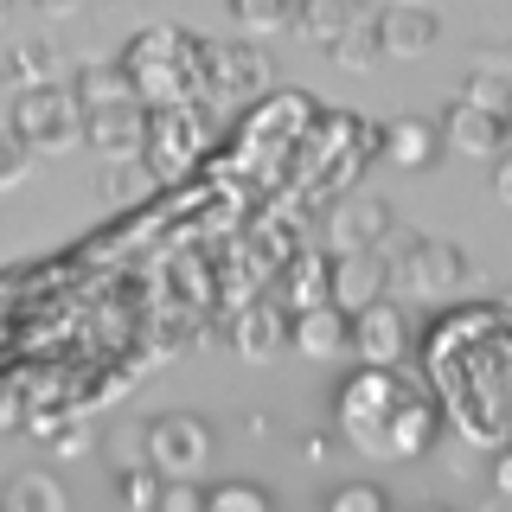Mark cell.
<instances>
[{"label": "cell", "mask_w": 512, "mask_h": 512, "mask_svg": "<svg viewBox=\"0 0 512 512\" xmlns=\"http://www.w3.org/2000/svg\"><path fill=\"white\" fill-rule=\"evenodd\" d=\"M461 103L487 109V116H506V109H512V71L500 58H480L468 71V84H461Z\"/></svg>", "instance_id": "44dd1931"}, {"label": "cell", "mask_w": 512, "mask_h": 512, "mask_svg": "<svg viewBox=\"0 0 512 512\" xmlns=\"http://www.w3.org/2000/svg\"><path fill=\"white\" fill-rule=\"evenodd\" d=\"M301 455H308L314 468H320V461H327V436H308V442H301Z\"/></svg>", "instance_id": "d590c367"}, {"label": "cell", "mask_w": 512, "mask_h": 512, "mask_svg": "<svg viewBox=\"0 0 512 512\" xmlns=\"http://www.w3.org/2000/svg\"><path fill=\"white\" fill-rule=\"evenodd\" d=\"M154 512H205V487L199 480H167L154 493Z\"/></svg>", "instance_id": "f546056e"}, {"label": "cell", "mask_w": 512, "mask_h": 512, "mask_svg": "<svg viewBox=\"0 0 512 512\" xmlns=\"http://www.w3.org/2000/svg\"><path fill=\"white\" fill-rule=\"evenodd\" d=\"M327 301V256H288V276H282V314H301V308H320Z\"/></svg>", "instance_id": "ffe728a7"}, {"label": "cell", "mask_w": 512, "mask_h": 512, "mask_svg": "<svg viewBox=\"0 0 512 512\" xmlns=\"http://www.w3.org/2000/svg\"><path fill=\"white\" fill-rule=\"evenodd\" d=\"M205 512H269V493L256 480H218L205 493Z\"/></svg>", "instance_id": "d4e9b609"}, {"label": "cell", "mask_w": 512, "mask_h": 512, "mask_svg": "<svg viewBox=\"0 0 512 512\" xmlns=\"http://www.w3.org/2000/svg\"><path fill=\"white\" fill-rule=\"evenodd\" d=\"M391 276H397V263L378 250H346V256H327V308H340V314H359V308H372V301L391 295Z\"/></svg>", "instance_id": "30bf717a"}, {"label": "cell", "mask_w": 512, "mask_h": 512, "mask_svg": "<svg viewBox=\"0 0 512 512\" xmlns=\"http://www.w3.org/2000/svg\"><path fill=\"white\" fill-rule=\"evenodd\" d=\"M346 333H352V314L340 308H301L295 320H288V346L301 352V359H314V365H327V359H340L346 352Z\"/></svg>", "instance_id": "e0dca14e"}, {"label": "cell", "mask_w": 512, "mask_h": 512, "mask_svg": "<svg viewBox=\"0 0 512 512\" xmlns=\"http://www.w3.org/2000/svg\"><path fill=\"white\" fill-rule=\"evenodd\" d=\"M26 372H0V429H20L26 423Z\"/></svg>", "instance_id": "f1b7e54d"}, {"label": "cell", "mask_w": 512, "mask_h": 512, "mask_svg": "<svg viewBox=\"0 0 512 512\" xmlns=\"http://www.w3.org/2000/svg\"><path fill=\"white\" fill-rule=\"evenodd\" d=\"M77 103H71V90L58 84H20L13 90V109H7V128L20 135V148L39 160V154H64V148H77Z\"/></svg>", "instance_id": "5b68a950"}, {"label": "cell", "mask_w": 512, "mask_h": 512, "mask_svg": "<svg viewBox=\"0 0 512 512\" xmlns=\"http://www.w3.org/2000/svg\"><path fill=\"white\" fill-rule=\"evenodd\" d=\"M436 135H442L461 160H493V154H506V116H487V109L461 103V96L442 109Z\"/></svg>", "instance_id": "5bb4252c"}, {"label": "cell", "mask_w": 512, "mask_h": 512, "mask_svg": "<svg viewBox=\"0 0 512 512\" xmlns=\"http://www.w3.org/2000/svg\"><path fill=\"white\" fill-rule=\"evenodd\" d=\"M416 512H448V506H416Z\"/></svg>", "instance_id": "74e56055"}, {"label": "cell", "mask_w": 512, "mask_h": 512, "mask_svg": "<svg viewBox=\"0 0 512 512\" xmlns=\"http://www.w3.org/2000/svg\"><path fill=\"white\" fill-rule=\"evenodd\" d=\"M64 90H71L77 116H84V109H96V103H109V96H128V84H122V64H77Z\"/></svg>", "instance_id": "7402d4cb"}, {"label": "cell", "mask_w": 512, "mask_h": 512, "mask_svg": "<svg viewBox=\"0 0 512 512\" xmlns=\"http://www.w3.org/2000/svg\"><path fill=\"white\" fill-rule=\"evenodd\" d=\"M96 192H103L109 205H135L141 192H154V173H148V160H103V180H96Z\"/></svg>", "instance_id": "603a6c76"}, {"label": "cell", "mask_w": 512, "mask_h": 512, "mask_svg": "<svg viewBox=\"0 0 512 512\" xmlns=\"http://www.w3.org/2000/svg\"><path fill=\"white\" fill-rule=\"evenodd\" d=\"M372 45H378V58H429L436 52V39H442V13L436 7H423V0H384V7L372 13Z\"/></svg>", "instance_id": "9c48e42d"}, {"label": "cell", "mask_w": 512, "mask_h": 512, "mask_svg": "<svg viewBox=\"0 0 512 512\" xmlns=\"http://www.w3.org/2000/svg\"><path fill=\"white\" fill-rule=\"evenodd\" d=\"M0 13H7V0H0Z\"/></svg>", "instance_id": "f35d334b"}, {"label": "cell", "mask_w": 512, "mask_h": 512, "mask_svg": "<svg viewBox=\"0 0 512 512\" xmlns=\"http://www.w3.org/2000/svg\"><path fill=\"white\" fill-rule=\"evenodd\" d=\"M26 173H32V154L20 148V135H13V128H0V192L20 186Z\"/></svg>", "instance_id": "4dcf8cb0"}, {"label": "cell", "mask_w": 512, "mask_h": 512, "mask_svg": "<svg viewBox=\"0 0 512 512\" xmlns=\"http://www.w3.org/2000/svg\"><path fill=\"white\" fill-rule=\"evenodd\" d=\"M333 423L372 461H423L436 448V404L404 365H359V378L340 384Z\"/></svg>", "instance_id": "7a4b0ae2"}, {"label": "cell", "mask_w": 512, "mask_h": 512, "mask_svg": "<svg viewBox=\"0 0 512 512\" xmlns=\"http://www.w3.org/2000/svg\"><path fill=\"white\" fill-rule=\"evenodd\" d=\"M327 512H391V500H384V487H372V480H352V487H340L327 500Z\"/></svg>", "instance_id": "83f0119b"}, {"label": "cell", "mask_w": 512, "mask_h": 512, "mask_svg": "<svg viewBox=\"0 0 512 512\" xmlns=\"http://www.w3.org/2000/svg\"><path fill=\"white\" fill-rule=\"evenodd\" d=\"M378 154L391 160V167H404V173H423V167L442 160V135H436L429 116H391L378 128Z\"/></svg>", "instance_id": "9a60e30c"}, {"label": "cell", "mask_w": 512, "mask_h": 512, "mask_svg": "<svg viewBox=\"0 0 512 512\" xmlns=\"http://www.w3.org/2000/svg\"><path fill=\"white\" fill-rule=\"evenodd\" d=\"M346 352H359V365H404L410 359V320L391 301H372V308L352 314Z\"/></svg>", "instance_id": "4fadbf2b"}, {"label": "cell", "mask_w": 512, "mask_h": 512, "mask_svg": "<svg viewBox=\"0 0 512 512\" xmlns=\"http://www.w3.org/2000/svg\"><path fill=\"white\" fill-rule=\"evenodd\" d=\"M205 109L199 103H180V109H148V128H141V160H148L154 186L167 180H186L205 154Z\"/></svg>", "instance_id": "8992f818"}, {"label": "cell", "mask_w": 512, "mask_h": 512, "mask_svg": "<svg viewBox=\"0 0 512 512\" xmlns=\"http://www.w3.org/2000/svg\"><path fill=\"white\" fill-rule=\"evenodd\" d=\"M58 436V455H84L90 448V429H52Z\"/></svg>", "instance_id": "836d02e7"}, {"label": "cell", "mask_w": 512, "mask_h": 512, "mask_svg": "<svg viewBox=\"0 0 512 512\" xmlns=\"http://www.w3.org/2000/svg\"><path fill=\"white\" fill-rule=\"evenodd\" d=\"M480 512H506V493H493V500H487V506H480Z\"/></svg>", "instance_id": "8d00e7d4"}, {"label": "cell", "mask_w": 512, "mask_h": 512, "mask_svg": "<svg viewBox=\"0 0 512 512\" xmlns=\"http://www.w3.org/2000/svg\"><path fill=\"white\" fill-rule=\"evenodd\" d=\"M231 346H237V359L244 365H276L282 359V346H288V314L282 308H237L231 314Z\"/></svg>", "instance_id": "2e32d148"}, {"label": "cell", "mask_w": 512, "mask_h": 512, "mask_svg": "<svg viewBox=\"0 0 512 512\" xmlns=\"http://www.w3.org/2000/svg\"><path fill=\"white\" fill-rule=\"evenodd\" d=\"M13 77H20V84H52V77H58L52 45H45V39H26L20 52H13Z\"/></svg>", "instance_id": "4316f807"}, {"label": "cell", "mask_w": 512, "mask_h": 512, "mask_svg": "<svg viewBox=\"0 0 512 512\" xmlns=\"http://www.w3.org/2000/svg\"><path fill=\"white\" fill-rule=\"evenodd\" d=\"M154 468H128L122 474V500H128V512H154Z\"/></svg>", "instance_id": "1f68e13d"}, {"label": "cell", "mask_w": 512, "mask_h": 512, "mask_svg": "<svg viewBox=\"0 0 512 512\" xmlns=\"http://www.w3.org/2000/svg\"><path fill=\"white\" fill-rule=\"evenodd\" d=\"M0 512H71V493H64L58 474L26 468V474L7 480V493H0Z\"/></svg>", "instance_id": "d6986e66"}, {"label": "cell", "mask_w": 512, "mask_h": 512, "mask_svg": "<svg viewBox=\"0 0 512 512\" xmlns=\"http://www.w3.org/2000/svg\"><path fill=\"white\" fill-rule=\"evenodd\" d=\"M397 250H404V288H410V295H423V301H455L461 288L474 282V256L461 250V244H448V237L410 231V237H397Z\"/></svg>", "instance_id": "52a82bcc"}, {"label": "cell", "mask_w": 512, "mask_h": 512, "mask_svg": "<svg viewBox=\"0 0 512 512\" xmlns=\"http://www.w3.org/2000/svg\"><path fill=\"white\" fill-rule=\"evenodd\" d=\"M141 128H148V109H141L135 96H109V103L84 109L77 141H84L90 154H103V160H135L141 154Z\"/></svg>", "instance_id": "8fae6325"}, {"label": "cell", "mask_w": 512, "mask_h": 512, "mask_svg": "<svg viewBox=\"0 0 512 512\" xmlns=\"http://www.w3.org/2000/svg\"><path fill=\"white\" fill-rule=\"evenodd\" d=\"M391 231H397V212H391V199H378V192L340 199V205L327 212V250H333V256H346V250H378V244H391Z\"/></svg>", "instance_id": "7c38bea8"}, {"label": "cell", "mask_w": 512, "mask_h": 512, "mask_svg": "<svg viewBox=\"0 0 512 512\" xmlns=\"http://www.w3.org/2000/svg\"><path fill=\"white\" fill-rule=\"evenodd\" d=\"M493 199L512 205V160L506 154H493Z\"/></svg>", "instance_id": "d6a6232c"}, {"label": "cell", "mask_w": 512, "mask_h": 512, "mask_svg": "<svg viewBox=\"0 0 512 512\" xmlns=\"http://www.w3.org/2000/svg\"><path fill=\"white\" fill-rule=\"evenodd\" d=\"M141 455H148L154 480H199L218 455V436L192 410H160L154 423H141Z\"/></svg>", "instance_id": "277c9868"}, {"label": "cell", "mask_w": 512, "mask_h": 512, "mask_svg": "<svg viewBox=\"0 0 512 512\" xmlns=\"http://www.w3.org/2000/svg\"><path fill=\"white\" fill-rule=\"evenodd\" d=\"M327 58L333 64H340V71H372V64H378V45H372V26H352V32H340V39H333L327 45Z\"/></svg>", "instance_id": "484cf974"}, {"label": "cell", "mask_w": 512, "mask_h": 512, "mask_svg": "<svg viewBox=\"0 0 512 512\" xmlns=\"http://www.w3.org/2000/svg\"><path fill=\"white\" fill-rule=\"evenodd\" d=\"M365 13H372V0H295V26L308 32L320 52H327V45L340 39V32L359 26Z\"/></svg>", "instance_id": "ac0fdd59"}, {"label": "cell", "mask_w": 512, "mask_h": 512, "mask_svg": "<svg viewBox=\"0 0 512 512\" xmlns=\"http://www.w3.org/2000/svg\"><path fill=\"white\" fill-rule=\"evenodd\" d=\"M32 7H39V13H45V20H71V13H77V7H84V0H32Z\"/></svg>", "instance_id": "e575fe53"}, {"label": "cell", "mask_w": 512, "mask_h": 512, "mask_svg": "<svg viewBox=\"0 0 512 512\" xmlns=\"http://www.w3.org/2000/svg\"><path fill=\"white\" fill-rule=\"evenodd\" d=\"M423 378L442 397L448 423L474 448H506L512 410H506V378H512V333H506V301H474L448 308L423 333Z\"/></svg>", "instance_id": "6da1fadb"}, {"label": "cell", "mask_w": 512, "mask_h": 512, "mask_svg": "<svg viewBox=\"0 0 512 512\" xmlns=\"http://www.w3.org/2000/svg\"><path fill=\"white\" fill-rule=\"evenodd\" d=\"M231 20L250 32V39H269V32H288L295 26V0H224Z\"/></svg>", "instance_id": "cb8c5ba5"}, {"label": "cell", "mask_w": 512, "mask_h": 512, "mask_svg": "<svg viewBox=\"0 0 512 512\" xmlns=\"http://www.w3.org/2000/svg\"><path fill=\"white\" fill-rule=\"evenodd\" d=\"M269 84H276L269 52H256L250 39L212 45V58H205V96H212L218 109H250V103H263Z\"/></svg>", "instance_id": "ba28073f"}, {"label": "cell", "mask_w": 512, "mask_h": 512, "mask_svg": "<svg viewBox=\"0 0 512 512\" xmlns=\"http://www.w3.org/2000/svg\"><path fill=\"white\" fill-rule=\"evenodd\" d=\"M205 58H212V39L160 20V26H141L116 64L141 109H180V103H205Z\"/></svg>", "instance_id": "3957f363"}]
</instances>
